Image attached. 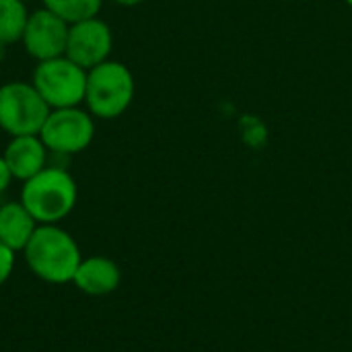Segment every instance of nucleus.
Instances as JSON below:
<instances>
[{"label":"nucleus","instance_id":"nucleus-1","mask_svg":"<svg viewBox=\"0 0 352 352\" xmlns=\"http://www.w3.org/2000/svg\"><path fill=\"white\" fill-rule=\"evenodd\" d=\"M29 270L52 285L72 283L82 260L74 237L58 225H39L23 250Z\"/></svg>","mask_w":352,"mask_h":352},{"label":"nucleus","instance_id":"nucleus-2","mask_svg":"<svg viewBox=\"0 0 352 352\" xmlns=\"http://www.w3.org/2000/svg\"><path fill=\"white\" fill-rule=\"evenodd\" d=\"M78 188L74 177L58 165H47L23 182L21 204L39 225H58L76 206Z\"/></svg>","mask_w":352,"mask_h":352},{"label":"nucleus","instance_id":"nucleus-3","mask_svg":"<svg viewBox=\"0 0 352 352\" xmlns=\"http://www.w3.org/2000/svg\"><path fill=\"white\" fill-rule=\"evenodd\" d=\"M134 91V76L130 68L122 62L105 60L103 64L87 70L85 103L87 111L97 120L120 118L130 107Z\"/></svg>","mask_w":352,"mask_h":352},{"label":"nucleus","instance_id":"nucleus-4","mask_svg":"<svg viewBox=\"0 0 352 352\" xmlns=\"http://www.w3.org/2000/svg\"><path fill=\"white\" fill-rule=\"evenodd\" d=\"M33 87L50 105V109L78 107L85 101L87 70L66 56L37 62L33 72Z\"/></svg>","mask_w":352,"mask_h":352},{"label":"nucleus","instance_id":"nucleus-5","mask_svg":"<svg viewBox=\"0 0 352 352\" xmlns=\"http://www.w3.org/2000/svg\"><path fill=\"white\" fill-rule=\"evenodd\" d=\"M50 111L33 82L10 80L0 87V128L10 138L39 134Z\"/></svg>","mask_w":352,"mask_h":352},{"label":"nucleus","instance_id":"nucleus-6","mask_svg":"<svg viewBox=\"0 0 352 352\" xmlns=\"http://www.w3.org/2000/svg\"><path fill=\"white\" fill-rule=\"evenodd\" d=\"M39 138L52 155L70 157L82 153L95 138V118L80 105L52 109L39 130Z\"/></svg>","mask_w":352,"mask_h":352},{"label":"nucleus","instance_id":"nucleus-7","mask_svg":"<svg viewBox=\"0 0 352 352\" xmlns=\"http://www.w3.org/2000/svg\"><path fill=\"white\" fill-rule=\"evenodd\" d=\"M113 47V33L105 21L99 16H91L68 27L66 41V58L78 64L85 70H91L105 60H109Z\"/></svg>","mask_w":352,"mask_h":352},{"label":"nucleus","instance_id":"nucleus-8","mask_svg":"<svg viewBox=\"0 0 352 352\" xmlns=\"http://www.w3.org/2000/svg\"><path fill=\"white\" fill-rule=\"evenodd\" d=\"M68 27L70 25L62 21L58 14H54L52 10L39 8L29 14L21 43L25 52L37 62L64 56L66 41H68Z\"/></svg>","mask_w":352,"mask_h":352},{"label":"nucleus","instance_id":"nucleus-9","mask_svg":"<svg viewBox=\"0 0 352 352\" xmlns=\"http://www.w3.org/2000/svg\"><path fill=\"white\" fill-rule=\"evenodd\" d=\"M10 173L19 182H27L33 175H37L41 169H45L50 151L39 138V134L29 136H12L6 144V151L2 153Z\"/></svg>","mask_w":352,"mask_h":352},{"label":"nucleus","instance_id":"nucleus-10","mask_svg":"<svg viewBox=\"0 0 352 352\" xmlns=\"http://www.w3.org/2000/svg\"><path fill=\"white\" fill-rule=\"evenodd\" d=\"M72 283L85 295L105 297V295H111L120 287L122 270L113 260L105 256H91V258L80 260Z\"/></svg>","mask_w":352,"mask_h":352},{"label":"nucleus","instance_id":"nucleus-11","mask_svg":"<svg viewBox=\"0 0 352 352\" xmlns=\"http://www.w3.org/2000/svg\"><path fill=\"white\" fill-rule=\"evenodd\" d=\"M37 227L39 223L21 204V200L0 204V241L14 254L27 248Z\"/></svg>","mask_w":352,"mask_h":352},{"label":"nucleus","instance_id":"nucleus-12","mask_svg":"<svg viewBox=\"0 0 352 352\" xmlns=\"http://www.w3.org/2000/svg\"><path fill=\"white\" fill-rule=\"evenodd\" d=\"M27 2L23 0H0V41L4 45L21 41L27 21H29Z\"/></svg>","mask_w":352,"mask_h":352},{"label":"nucleus","instance_id":"nucleus-13","mask_svg":"<svg viewBox=\"0 0 352 352\" xmlns=\"http://www.w3.org/2000/svg\"><path fill=\"white\" fill-rule=\"evenodd\" d=\"M41 2L43 8L58 14L68 25L97 16L103 6V0H41Z\"/></svg>","mask_w":352,"mask_h":352},{"label":"nucleus","instance_id":"nucleus-14","mask_svg":"<svg viewBox=\"0 0 352 352\" xmlns=\"http://www.w3.org/2000/svg\"><path fill=\"white\" fill-rule=\"evenodd\" d=\"M14 270V252L0 241V287L10 278Z\"/></svg>","mask_w":352,"mask_h":352},{"label":"nucleus","instance_id":"nucleus-15","mask_svg":"<svg viewBox=\"0 0 352 352\" xmlns=\"http://www.w3.org/2000/svg\"><path fill=\"white\" fill-rule=\"evenodd\" d=\"M12 179H14V177H12V173H10V169H8L4 157L0 155V194H4V192L8 190V186H10Z\"/></svg>","mask_w":352,"mask_h":352},{"label":"nucleus","instance_id":"nucleus-16","mask_svg":"<svg viewBox=\"0 0 352 352\" xmlns=\"http://www.w3.org/2000/svg\"><path fill=\"white\" fill-rule=\"evenodd\" d=\"M113 2H118L122 6H136V4H142L144 0H113Z\"/></svg>","mask_w":352,"mask_h":352},{"label":"nucleus","instance_id":"nucleus-17","mask_svg":"<svg viewBox=\"0 0 352 352\" xmlns=\"http://www.w3.org/2000/svg\"><path fill=\"white\" fill-rule=\"evenodd\" d=\"M4 47H6V45H4V43H2V41H0V60H2V58H4Z\"/></svg>","mask_w":352,"mask_h":352},{"label":"nucleus","instance_id":"nucleus-18","mask_svg":"<svg viewBox=\"0 0 352 352\" xmlns=\"http://www.w3.org/2000/svg\"><path fill=\"white\" fill-rule=\"evenodd\" d=\"M344 2H346V4H349V6L352 8V0H344Z\"/></svg>","mask_w":352,"mask_h":352},{"label":"nucleus","instance_id":"nucleus-19","mask_svg":"<svg viewBox=\"0 0 352 352\" xmlns=\"http://www.w3.org/2000/svg\"><path fill=\"white\" fill-rule=\"evenodd\" d=\"M23 2H27V0H23Z\"/></svg>","mask_w":352,"mask_h":352}]
</instances>
